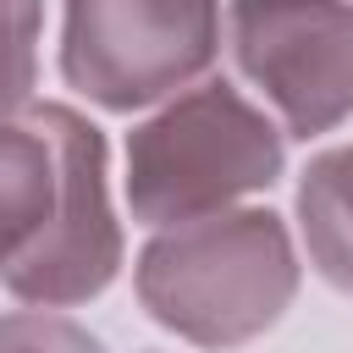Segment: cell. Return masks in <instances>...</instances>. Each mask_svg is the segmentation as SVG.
<instances>
[{"mask_svg":"<svg viewBox=\"0 0 353 353\" xmlns=\"http://www.w3.org/2000/svg\"><path fill=\"white\" fill-rule=\"evenodd\" d=\"M276 176L281 132L232 83H193L127 132V204L154 232L237 210Z\"/></svg>","mask_w":353,"mask_h":353,"instance_id":"cell-2","label":"cell"},{"mask_svg":"<svg viewBox=\"0 0 353 353\" xmlns=\"http://www.w3.org/2000/svg\"><path fill=\"white\" fill-rule=\"evenodd\" d=\"M154 325L193 347H243L298 298L292 232L276 210H221L149 237L132 270Z\"/></svg>","mask_w":353,"mask_h":353,"instance_id":"cell-1","label":"cell"},{"mask_svg":"<svg viewBox=\"0 0 353 353\" xmlns=\"http://www.w3.org/2000/svg\"><path fill=\"white\" fill-rule=\"evenodd\" d=\"M226 39L292 138L353 116V0H232Z\"/></svg>","mask_w":353,"mask_h":353,"instance_id":"cell-4","label":"cell"},{"mask_svg":"<svg viewBox=\"0 0 353 353\" xmlns=\"http://www.w3.org/2000/svg\"><path fill=\"white\" fill-rule=\"evenodd\" d=\"M39 0H0V116H22L39 77Z\"/></svg>","mask_w":353,"mask_h":353,"instance_id":"cell-8","label":"cell"},{"mask_svg":"<svg viewBox=\"0 0 353 353\" xmlns=\"http://www.w3.org/2000/svg\"><path fill=\"white\" fill-rule=\"evenodd\" d=\"M55 199L61 165L33 105L22 116H0V270L39 243V232L55 215Z\"/></svg>","mask_w":353,"mask_h":353,"instance_id":"cell-6","label":"cell"},{"mask_svg":"<svg viewBox=\"0 0 353 353\" xmlns=\"http://www.w3.org/2000/svg\"><path fill=\"white\" fill-rule=\"evenodd\" d=\"M55 143L61 165V199L39 243L0 270L6 292L33 303V309H72L99 298L116 270H121V226L110 210V182H105V138L88 116L72 105H33Z\"/></svg>","mask_w":353,"mask_h":353,"instance_id":"cell-5","label":"cell"},{"mask_svg":"<svg viewBox=\"0 0 353 353\" xmlns=\"http://www.w3.org/2000/svg\"><path fill=\"white\" fill-rule=\"evenodd\" d=\"M298 226L309 265L353 298V149H325L303 165L298 182Z\"/></svg>","mask_w":353,"mask_h":353,"instance_id":"cell-7","label":"cell"},{"mask_svg":"<svg viewBox=\"0 0 353 353\" xmlns=\"http://www.w3.org/2000/svg\"><path fill=\"white\" fill-rule=\"evenodd\" d=\"M215 55L221 0H66L61 77L105 110L176 99Z\"/></svg>","mask_w":353,"mask_h":353,"instance_id":"cell-3","label":"cell"},{"mask_svg":"<svg viewBox=\"0 0 353 353\" xmlns=\"http://www.w3.org/2000/svg\"><path fill=\"white\" fill-rule=\"evenodd\" d=\"M0 353H105V347L77 320L28 309V314H0Z\"/></svg>","mask_w":353,"mask_h":353,"instance_id":"cell-9","label":"cell"}]
</instances>
